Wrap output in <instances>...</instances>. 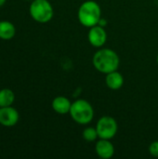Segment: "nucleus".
Instances as JSON below:
<instances>
[{
	"label": "nucleus",
	"instance_id": "f257e3e1",
	"mask_svg": "<svg viewBox=\"0 0 158 159\" xmlns=\"http://www.w3.org/2000/svg\"><path fill=\"white\" fill-rule=\"evenodd\" d=\"M93 65L99 72L102 74H109L117 71L120 59L115 51L110 48L99 49L93 56Z\"/></svg>",
	"mask_w": 158,
	"mask_h": 159
},
{
	"label": "nucleus",
	"instance_id": "f03ea898",
	"mask_svg": "<svg viewBox=\"0 0 158 159\" xmlns=\"http://www.w3.org/2000/svg\"><path fill=\"white\" fill-rule=\"evenodd\" d=\"M102 19V10L99 4L88 0L84 2L78 9V20L85 27H93L99 24Z\"/></svg>",
	"mask_w": 158,
	"mask_h": 159
},
{
	"label": "nucleus",
	"instance_id": "7ed1b4c3",
	"mask_svg": "<svg viewBox=\"0 0 158 159\" xmlns=\"http://www.w3.org/2000/svg\"><path fill=\"white\" fill-rule=\"evenodd\" d=\"M70 115L74 122L80 125L90 123L94 117V110L91 104L86 100H77L72 103Z\"/></svg>",
	"mask_w": 158,
	"mask_h": 159
},
{
	"label": "nucleus",
	"instance_id": "20e7f679",
	"mask_svg": "<svg viewBox=\"0 0 158 159\" xmlns=\"http://www.w3.org/2000/svg\"><path fill=\"white\" fill-rule=\"evenodd\" d=\"M30 15L39 23L48 22L53 18V7L47 0H33L29 7Z\"/></svg>",
	"mask_w": 158,
	"mask_h": 159
},
{
	"label": "nucleus",
	"instance_id": "39448f33",
	"mask_svg": "<svg viewBox=\"0 0 158 159\" xmlns=\"http://www.w3.org/2000/svg\"><path fill=\"white\" fill-rule=\"evenodd\" d=\"M96 129L100 139L111 140L117 132V123L115 119L111 116H102L99 119Z\"/></svg>",
	"mask_w": 158,
	"mask_h": 159
},
{
	"label": "nucleus",
	"instance_id": "423d86ee",
	"mask_svg": "<svg viewBox=\"0 0 158 159\" xmlns=\"http://www.w3.org/2000/svg\"><path fill=\"white\" fill-rule=\"evenodd\" d=\"M88 38L90 45L95 48H101L105 44L107 40V34L104 28L98 24L93 27H90Z\"/></svg>",
	"mask_w": 158,
	"mask_h": 159
},
{
	"label": "nucleus",
	"instance_id": "0eeeda50",
	"mask_svg": "<svg viewBox=\"0 0 158 159\" xmlns=\"http://www.w3.org/2000/svg\"><path fill=\"white\" fill-rule=\"evenodd\" d=\"M20 119L19 112L11 107H0V125L4 127H13Z\"/></svg>",
	"mask_w": 158,
	"mask_h": 159
},
{
	"label": "nucleus",
	"instance_id": "6e6552de",
	"mask_svg": "<svg viewBox=\"0 0 158 159\" xmlns=\"http://www.w3.org/2000/svg\"><path fill=\"white\" fill-rule=\"evenodd\" d=\"M95 151L101 158L109 159L115 154V147L110 142V140L101 139L96 143Z\"/></svg>",
	"mask_w": 158,
	"mask_h": 159
},
{
	"label": "nucleus",
	"instance_id": "1a4fd4ad",
	"mask_svg": "<svg viewBox=\"0 0 158 159\" xmlns=\"http://www.w3.org/2000/svg\"><path fill=\"white\" fill-rule=\"evenodd\" d=\"M105 83L109 89H111L113 90H116V89H119L123 86L124 77L119 72L114 71L109 74H106Z\"/></svg>",
	"mask_w": 158,
	"mask_h": 159
},
{
	"label": "nucleus",
	"instance_id": "9d476101",
	"mask_svg": "<svg viewBox=\"0 0 158 159\" xmlns=\"http://www.w3.org/2000/svg\"><path fill=\"white\" fill-rule=\"evenodd\" d=\"M71 106H72L71 102L66 97H63V96L56 97L52 101L53 110L60 115H65V114L69 113Z\"/></svg>",
	"mask_w": 158,
	"mask_h": 159
},
{
	"label": "nucleus",
	"instance_id": "9b49d317",
	"mask_svg": "<svg viewBox=\"0 0 158 159\" xmlns=\"http://www.w3.org/2000/svg\"><path fill=\"white\" fill-rule=\"evenodd\" d=\"M16 28L14 24L8 20L0 21V38L3 40H10L15 36Z\"/></svg>",
	"mask_w": 158,
	"mask_h": 159
},
{
	"label": "nucleus",
	"instance_id": "f8f14e48",
	"mask_svg": "<svg viewBox=\"0 0 158 159\" xmlns=\"http://www.w3.org/2000/svg\"><path fill=\"white\" fill-rule=\"evenodd\" d=\"M15 101V94L9 89H3L0 90V107L11 106Z\"/></svg>",
	"mask_w": 158,
	"mask_h": 159
},
{
	"label": "nucleus",
	"instance_id": "ddd939ff",
	"mask_svg": "<svg viewBox=\"0 0 158 159\" xmlns=\"http://www.w3.org/2000/svg\"><path fill=\"white\" fill-rule=\"evenodd\" d=\"M82 136L87 142H94L99 137L97 129L94 128H87L86 129H84Z\"/></svg>",
	"mask_w": 158,
	"mask_h": 159
},
{
	"label": "nucleus",
	"instance_id": "4468645a",
	"mask_svg": "<svg viewBox=\"0 0 158 159\" xmlns=\"http://www.w3.org/2000/svg\"><path fill=\"white\" fill-rule=\"evenodd\" d=\"M149 152L153 157H158V141H156V142H154V143H152L150 144Z\"/></svg>",
	"mask_w": 158,
	"mask_h": 159
},
{
	"label": "nucleus",
	"instance_id": "2eb2a0df",
	"mask_svg": "<svg viewBox=\"0 0 158 159\" xmlns=\"http://www.w3.org/2000/svg\"><path fill=\"white\" fill-rule=\"evenodd\" d=\"M7 0H0V7H2L5 3H6Z\"/></svg>",
	"mask_w": 158,
	"mask_h": 159
},
{
	"label": "nucleus",
	"instance_id": "dca6fc26",
	"mask_svg": "<svg viewBox=\"0 0 158 159\" xmlns=\"http://www.w3.org/2000/svg\"><path fill=\"white\" fill-rule=\"evenodd\" d=\"M156 61H157V64H158V55H157V59H156Z\"/></svg>",
	"mask_w": 158,
	"mask_h": 159
},
{
	"label": "nucleus",
	"instance_id": "f3484780",
	"mask_svg": "<svg viewBox=\"0 0 158 159\" xmlns=\"http://www.w3.org/2000/svg\"><path fill=\"white\" fill-rule=\"evenodd\" d=\"M29 1H33V0H29Z\"/></svg>",
	"mask_w": 158,
	"mask_h": 159
}]
</instances>
